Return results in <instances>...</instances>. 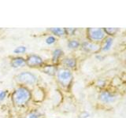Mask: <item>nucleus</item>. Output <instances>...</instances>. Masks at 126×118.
<instances>
[{"label": "nucleus", "mask_w": 126, "mask_h": 118, "mask_svg": "<svg viewBox=\"0 0 126 118\" xmlns=\"http://www.w3.org/2000/svg\"><path fill=\"white\" fill-rule=\"evenodd\" d=\"M12 101L17 106H23L29 102L32 98L31 90L27 87L20 86L12 93Z\"/></svg>", "instance_id": "obj_1"}, {"label": "nucleus", "mask_w": 126, "mask_h": 118, "mask_svg": "<svg viewBox=\"0 0 126 118\" xmlns=\"http://www.w3.org/2000/svg\"><path fill=\"white\" fill-rule=\"evenodd\" d=\"M15 80L19 84L23 85L24 87H28L35 85L38 80L37 76L32 73L22 72L16 76Z\"/></svg>", "instance_id": "obj_2"}, {"label": "nucleus", "mask_w": 126, "mask_h": 118, "mask_svg": "<svg viewBox=\"0 0 126 118\" xmlns=\"http://www.w3.org/2000/svg\"><path fill=\"white\" fill-rule=\"evenodd\" d=\"M56 76L58 84L64 88H67L71 84L73 78L72 72L66 68H61L58 69Z\"/></svg>", "instance_id": "obj_3"}, {"label": "nucleus", "mask_w": 126, "mask_h": 118, "mask_svg": "<svg viewBox=\"0 0 126 118\" xmlns=\"http://www.w3.org/2000/svg\"><path fill=\"white\" fill-rule=\"evenodd\" d=\"M106 32L102 29H88V37L91 41L99 42L106 37Z\"/></svg>", "instance_id": "obj_4"}, {"label": "nucleus", "mask_w": 126, "mask_h": 118, "mask_svg": "<svg viewBox=\"0 0 126 118\" xmlns=\"http://www.w3.org/2000/svg\"><path fill=\"white\" fill-rule=\"evenodd\" d=\"M26 65L30 68H42L44 65V61L43 58L36 54H30L27 57Z\"/></svg>", "instance_id": "obj_5"}, {"label": "nucleus", "mask_w": 126, "mask_h": 118, "mask_svg": "<svg viewBox=\"0 0 126 118\" xmlns=\"http://www.w3.org/2000/svg\"><path fill=\"white\" fill-rule=\"evenodd\" d=\"M98 99L105 104H110L116 100V95L111 92L107 91V90H104L99 94Z\"/></svg>", "instance_id": "obj_6"}, {"label": "nucleus", "mask_w": 126, "mask_h": 118, "mask_svg": "<svg viewBox=\"0 0 126 118\" xmlns=\"http://www.w3.org/2000/svg\"><path fill=\"white\" fill-rule=\"evenodd\" d=\"M10 65L14 69H19L26 65V60L22 57H14L11 59Z\"/></svg>", "instance_id": "obj_7"}, {"label": "nucleus", "mask_w": 126, "mask_h": 118, "mask_svg": "<svg viewBox=\"0 0 126 118\" xmlns=\"http://www.w3.org/2000/svg\"><path fill=\"white\" fill-rule=\"evenodd\" d=\"M82 48L86 52H97L99 50V46L93 42H84L82 43Z\"/></svg>", "instance_id": "obj_8"}, {"label": "nucleus", "mask_w": 126, "mask_h": 118, "mask_svg": "<svg viewBox=\"0 0 126 118\" xmlns=\"http://www.w3.org/2000/svg\"><path fill=\"white\" fill-rule=\"evenodd\" d=\"M42 71L45 74L49 75V76H54L57 73L58 69L55 65H43L42 67Z\"/></svg>", "instance_id": "obj_9"}, {"label": "nucleus", "mask_w": 126, "mask_h": 118, "mask_svg": "<svg viewBox=\"0 0 126 118\" xmlns=\"http://www.w3.org/2000/svg\"><path fill=\"white\" fill-rule=\"evenodd\" d=\"M62 65L66 69H74L77 66V60L74 58H65L62 60Z\"/></svg>", "instance_id": "obj_10"}, {"label": "nucleus", "mask_w": 126, "mask_h": 118, "mask_svg": "<svg viewBox=\"0 0 126 118\" xmlns=\"http://www.w3.org/2000/svg\"><path fill=\"white\" fill-rule=\"evenodd\" d=\"M49 31H50L53 35L59 37L64 36L65 35H66L65 29H62V28H51L49 29Z\"/></svg>", "instance_id": "obj_11"}, {"label": "nucleus", "mask_w": 126, "mask_h": 118, "mask_svg": "<svg viewBox=\"0 0 126 118\" xmlns=\"http://www.w3.org/2000/svg\"><path fill=\"white\" fill-rule=\"evenodd\" d=\"M63 55V51L61 49H55L54 51H53V54H52V58H51V60H52L53 63L54 64H56V63L60 60V58H62V56Z\"/></svg>", "instance_id": "obj_12"}, {"label": "nucleus", "mask_w": 126, "mask_h": 118, "mask_svg": "<svg viewBox=\"0 0 126 118\" xmlns=\"http://www.w3.org/2000/svg\"><path fill=\"white\" fill-rule=\"evenodd\" d=\"M113 39L112 37H107L104 41L103 43V46L102 47V51H108L111 46L113 45Z\"/></svg>", "instance_id": "obj_13"}, {"label": "nucleus", "mask_w": 126, "mask_h": 118, "mask_svg": "<svg viewBox=\"0 0 126 118\" xmlns=\"http://www.w3.org/2000/svg\"><path fill=\"white\" fill-rule=\"evenodd\" d=\"M80 46V43L77 39H70L68 42V47L69 49H77Z\"/></svg>", "instance_id": "obj_14"}, {"label": "nucleus", "mask_w": 126, "mask_h": 118, "mask_svg": "<svg viewBox=\"0 0 126 118\" xmlns=\"http://www.w3.org/2000/svg\"><path fill=\"white\" fill-rule=\"evenodd\" d=\"M26 47L25 46H19L17 48L14 50V53L16 54H25L26 52Z\"/></svg>", "instance_id": "obj_15"}, {"label": "nucleus", "mask_w": 126, "mask_h": 118, "mask_svg": "<svg viewBox=\"0 0 126 118\" xmlns=\"http://www.w3.org/2000/svg\"><path fill=\"white\" fill-rule=\"evenodd\" d=\"M45 42L47 45H52L56 42V38H55V36H54V35H50V36L47 37Z\"/></svg>", "instance_id": "obj_16"}, {"label": "nucleus", "mask_w": 126, "mask_h": 118, "mask_svg": "<svg viewBox=\"0 0 126 118\" xmlns=\"http://www.w3.org/2000/svg\"><path fill=\"white\" fill-rule=\"evenodd\" d=\"M25 118H40L39 117V114L37 112H30L26 115Z\"/></svg>", "instance_id": "obj_17"}, {"label": "nucleus", "mask_w": 126, "mask_h": 118, "mask_svg": "<svg viewBox=\"0 0 126 118\" xmlns=\"http://www.w3.org/2000/svg\"><path fill=\"white\" fill-rule=\"evenodd\" d=\"M104 31H105L106 34L107 33L108 35H113L114 33L116 32V31H117V29H112V28H109V29H105Z\"/></svg>", "instance_id": "obj_18"}, {"label": "nucleus", "mask_w": 126, "mask_h": 118, "mask_svg": "<svg viewBox=\"0 0 126 118\" xmlns=\"http://www.w3.org/2000/svg\"><path fill=\"white\" fill-rule=\"evenodd\" d=\"M7 90H1L0 91V102H2L7 95Z\"/></svg>", "instance_id": "obj_19"}, {"label": "nucleus", "mask_w": 126, "mask_h": 118, "mask_svg": "<svg viewBox=\"0 0 126 118\" xmlns=\"http://www.w3.org/2000/svg\"><path fill=\"white\" fill-rule=\"evenodd\" d=\"M90 116V114L88 112H86V111H84V112H82L80 115H79L78 118H88Z\"/></svg>", "instance_id": "obj_20"}, {"label": "nucleus", "mask_w": 126, "mask_h": 118, "mask_svg": "<svg viewBox=\"0 0 126 118\" xmlns=\"http://www.w3.org/2000/svg\"><path fill=\"white\" fill-rule=\"evenodd\" d=\"M96 58H99L100 60H101V59H102V56H97Z\"/></svg>", "instance_id": "obj_21"}]
</instances>
